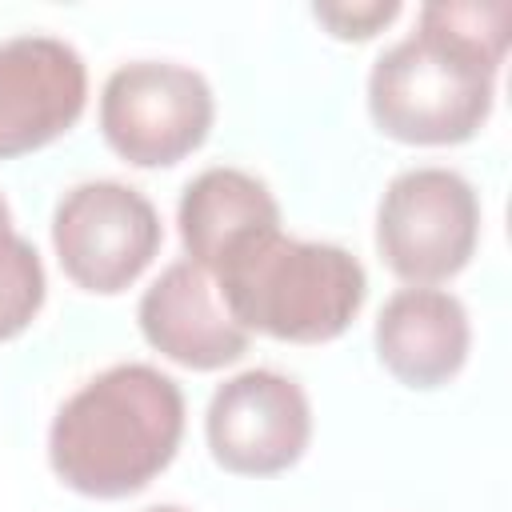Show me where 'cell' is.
<instances>
[{
	"instance_id": "cell-4",
	"label": "cell",
	"mask_w": 512,
	"mask_h": 512,
	"mask_svg": "<svg viewBox=\"0 0 512 512\" xmlns=\"http://www.w3.org/2000/svg\"><path fill=\"white\" fill-rule=\"evenodd\" d=\"M216 120V96L196 68L168 60L120 64L100 92V132L136 168H168L192 156Z\"/></svg>"
},
{
	"instance_id": "cell-14",
	"label": "cell",
	"mask_w": 512,
	"mask_h": 512,
	"mask_svg": "<svg viewBox=\"0 0 512 512\" xmlns=\"http://www.w3.org/2000/svg\"><path fill=\"white\" fill-rule=\"evenodd\" d=\"M144 512H192V508H180V504H156V508H144Z\"/></svg>"
},
{
	"instance_id": "cell-12",
	"label": "cell",
	"mask_w": 512,
	"mask_h": 512,
	"mask_svg": "<svg viewBox=\"0 0 512 512\" xmlns=\"http://www.w3.org/2000/svg\"><path fill=\"white\" fill-rule=\"evenodd\" d=\"M44 288L48 284L36 248L12 228H0V344L36 320L44 308Z\"/></svg>"
},
{
	"instance_id": "cell-1",
	"label": "cell",
	"mask_w": 512,
	"mask_h": 512,
	"mask_svg": "<svg viewBox=\"0 0 512 512\" xmlns=\"http://www.w3.org/2000/svg\"><path fill=\"white\" fill-rule=\"evenodd\" d=\"M508 20V0L424 4L416 32L380 52L368 72L372 124L400 144L472 140L492 116Z\"/></svg>"
},
{
	"instance_id": "cell-15",
	"label": "cell",
	"mask_w": 512,
	"mask_h": 512,
	"mask_svg": "<svg viewBox=\"0 0 512 512\" xmlns=\"http://www.w3.org/2000/svg\"><path fill=\"white\" fill-rule=\"evenodd\" d=\"M0 228H12V216H8V204H4V196H0Z\"/></svg>"
},
{
	"instance_id": "cell-8",
	"label": "cell",
	"mask_w": 512,
	"mask_h": 512,
	"mask_svg": "<svg viewBox=\"0 0 512 512\" xmlns=\"http://www.w3.org/2000/svg\"><path fill=\"white\" fill-rule=\"evenodd\" d=\"M88 104V68L68 40H0V160L64 136Z\"/></svg>"
},
{
	"instance_id": "cell-11",
	"label": "cell",
	"mask_w": 512,
	"mask_h": 512,
	"mask_svg": "<svg viewBox=\"0 0 512 512\" xmlns=\"http://www.w3.org/2000/svg\"><path fill=\"white\" fill-rule=\"evenodd\" d=\"M180 240L192 264L212 272L220 256L252 232L280 228V204L268 184L240 168H204L180 196Z\"/></svg>"
},
{
	"instance_id": "cell-9",
	"label": "cell",
	"mask_w": 512,
	"mask_h": 512,
	"mask_svg": "<svg viewBox=\"0 0 512 512\" xmlns=\"http://www.w3.org/2000/svg\"><path fill=\"white\" fill-rule=\"evenodd\" d=\"M144 340L192 372L236 364L248 352V332L228 316L212 272L192 260L168 264L140 296L136 308Z\"/></svg>"
},
{
	"instance_id": "cell-5",
	"label": "cell",
	"mask_w": 512,
	"mask_h": 512,
	"mask_svg": "<svg viewBox=\"0 0 512 512\" xmlns=\"http://www.w3.org/2000/svg\"><path fill=\"white\" fill-rule=\"evenodd\" d=\"M480 200L452 168L400 172L376 208V252L408 284L432 288L452 280L476 252Z\"/></svg>"
},
{
	"instance_id": "cell-10",
	"label": "cell",
	"mask_w": 512,
	"mask_h": 512,
	"mask_svg": "<svg viewBox=\"0 0 512 512\" xmlns=\"http://www.w3.org/2000/svg\"><path fill=\"white\" fill-rule=\"evenodd\" d=\"M472 348L464 304L444 288H400L376 316V356L404 388L448 384Z\"/></svg>"
},
{
	"instance_id": "cell-3",
	"label": "cell",
	"mask_w": 512,
	"mask_h": 512,
	"mask_svg": "<svg viewBox=\"0 0 512 512\" xmlns=\"http://www.w3.org/2000/svg\"><path fill=\"white\" fill-rule=\"evenodd\" d=\"M228 316L244 332L288 344L336 340L368 296L364 264L324 240H292L280 228L252 232L212 268Z\"/></svg>"
},
{
	"instance_id": "cell-2",
	"label": "cell",
	"mask_w": 512,
	"mask_h": 512,
	"mask_svg": "<svg viewBox=\"0 0 512 512\" xmlns=\"http://www.w3.org/2000/svg\"><path fill=\"white\" fill-rule=\"evenodd\" d=\"M180 436V384L152 364H112L60 404L48 428V460L64 488L124 500L172 464Z\"/></svg>"
},
{
	"instance_id": "cell-13",
	"label": "cell",
	"mask_w": 512,
	"mask_h": 512,
	"mask_svg": "<svg viewBox=\"0 0 512 512\" xmlns=\"http://www.w3.org/2000/svg\"><path fill=\"white\" fill-rule=\"evenodd\" d=\"M312 16L336 36V40H372L380 28H388L400 16L396 0H364V4H316Z\"/></svg>"
},
{
	"instance_id": "cell-7",
	"label": "cell",
	"mask_w": 512,
	"mask_h": 512,
	"mask_svg": "<svg viewBox=\"0 0 512 512\" xmlns=\"http://www.w3.org/2000/svg\"><path fill=\"white\" fill-rule=\"evenodd\" d=\"M212 460L236 476H276L292 468L312 440V408L292 376L248 368L224 380L204 416Z\"/></svg>"
},
{
	"instance_id": "cell-6",
	"label": "cell",
	"mask_w": 512,
	"mask_h": 512,
	"mask_svg": "<svg viewBox=\"0 0 512 512\" xmlns=\"http://www.w3.org/2000/svg\"><path fill=\"white\" fill-rule=\"evenodd\" d=\"M164 228L152 200L120 180H88L60 196L52 248L64 276L92 292L116 296L140 280L160 252Z\"/></svg>"
}]
</instances>
